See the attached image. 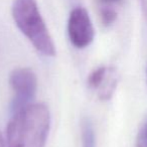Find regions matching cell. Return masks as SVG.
Here are the masks:
<instances>
[{"label":"cell","mask_w":147,"mask_h":147,"mask_svg":"<svg viewBox=\"0 0 147 147\" xmlns=\"http://www.w3.org/2000/svg\"><path fill=\"white\" fill-rule=\"evenodd\" d=\"M0 147H6L5 146V139L1 132H0Z\"/></svg>","instance_id":"obj_11"},{"label":"cell","mask_w":147,"mask_h":147,"mask_svg":"<svg viewBox=\"0 0 147 147\" xmlns=\"http://www.w3.org/2000/svg\"><path fill=\"white\" fill-rule=\"evenodd\" d=\"M141 1V7H142V13L144 16L145 20L147 21V0H140Z\"/></svg>","instance_id":"obj_10"},{"label":"cell","mask_w":147,"mask_h":147,"mask_svg":"<svg viewBox=\"0 0 147 147\" xmlns=\"http://www.w3.org/2000/svg\"><path fill=\"white\" fill-rule=\"evenodd\" d=\"M81 138L83 147H96L94 125L88 117H85L81 121Z\"/></svg>","instance_id":"obj_7"},{"label":"cell","mask_w":147,"mask_h":147,"mask_svg":"<svg viewBox=\"0 0 147 147\" xmlns=\"http://www.w3.org/2000/svg\"><path fill=\"white\" fill-rule=\"evenodd\" d=\"M67 35L77 49H85L93 42L95 29L86 8L78 6L71 11L67 19Z\"/></svg>","instance_id":"obj_4"},{"label":"cell","mask_w":147,"mask_h":147,"mask_svg":"<svg viewBox=\"0 0 147 147\" xmlns=\"http://www.w3.org/2000/svg\"><path fill=\"white\" fill-rule=\"evenodd\" d=\"M51 128V112L43 103H32L14 113L6 127V147H45Z\"/></svg>","instance_id":"obj_1"},{"label":"cell","mask_w":147,"mask_h":147,"mask_svg":"<svg viewBox=\"0 0 147 147\" xmlns=\"http://www.w3.org/2000/svg\"><path fill=\"white\" fill-rule=\"evenodd\" d=\"M146 77H147V69H146Z\"/></svg>","instance_id":"obj_12"},{"label":"cell","mask_w":147,"mask_h":147,"mask_svg":"<svg viewBox=\"0 0 147 147\" xmlns=\"http://www.w3.org/2000/svg\"><path fill=\"white\" fill-rule=\"evenodd\" d=\"M97 10L99 18L104 27H110L118 18L119 9L123 0H97Z\"/></svg>","instance_id":"obj_5"},{"label":"cell","mask_w":147,"mask_h":147,"mask_svg":"<svg viewBox=\"0 0 147 147\" xmlns=\"http://www.w3.org/2000/svg\"><path fill=\"white\" fill-rule=\"evenodd\" d=\"M117 85H118V74H117V69L113 67H109L106 78L103 81L100 88L97 90L99 99L102 101L110 100L113 97L115 90H116Z\"/></svg>","instance_id":"obj_6"},{"label":"cell","mask_w":147,"mask_h":147,"mask_svg":"<svg viewBox=\"0 0 147 147\" xmlns=\"http://www.w3.org/2000/svg\"><path fill=\"white\" fill-rule=\"evenodd\" d=\"M108 69L109 67L100 65V67H96V69H94L91 71L90 75L88 76V80H87V84H88V87L91 90L97 91L100 88L103 81L106 78Z\"/></svg>","instance_id":"obj_8"},{"label":"cell","mask_w":147,"mask_h":147,"mask_svg":"<svg viewBox=\"0 0 147 147\" xmlns=\"http://www.w3.org/2000/svg\"><path fill=\"white\" fill-rule=\"evenodd\" d=\"M137 147H147V118L141 125L137 137Z\"/></svg>","instance_id":"obj_9"},{"label":"cell","mask_w":147,"mask_h":147,"mask_svg":"<svg viewBox=\"0 0 147 147\" xmlns=\"http://www.w3.org/2000/svg\"><path fill=\"white\" fill-rule=\"evenodd\" d=\"M9 85L13 92L11 113L32 104L37 91V78L30 67H16L9 75Z\"/></svg>","instance_id":"obj_3"},{"label":"cell","mask_w":147,"mask_h":147,"mask_svg":"<svg viewBox=\"0 0 147 147\" xmlns=\"http://www.w3.org/2000/svg\"><path fill=\"white\" fill-rule=\"evenodd\" d=\"M11 12L16 26L37 53L45 57H55V42L41 16L36 0H14Z\"/></svg>","instance_id":"obj_2"}]
</instances>
